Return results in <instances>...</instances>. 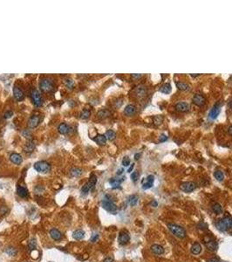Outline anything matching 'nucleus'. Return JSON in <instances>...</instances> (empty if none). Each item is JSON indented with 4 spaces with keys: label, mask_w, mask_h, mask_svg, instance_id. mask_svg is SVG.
<instances>
[{
    "label": "nucleus",
    "mask_w": 232,
    "mask_h": 262,
    "mask_svg": "<svg viewBox=\"0 0 232 262\" xmlns=\"http://www.w3.org/2000/svg\"><path fill=\"white\" fill-rule=\"evenodd\" d=\"M167 228L175 236L180 238H184L186 237V231L180 226L176 225V224H168Z\"/></svg>",
    "instance_id": "obj_1"
},
{
    "label": "nucleus",
    "mask_w": 232,
    "mask_h": 262,
    "mask_svg": "<svg viewBox=\"0 0 232 262\" xmlns=\"http://www.w3.org/2000/svg\"><path fill=\"white\" fill-rule=\"evenodd\" d=\"M217 227L221 232H227L232 228V218L231 217H223L220 219L217 225Z\"/></svg>",
    "instance_id": "obj_2"
},
{
    "label": "nucleus",
    "mask_w": 232,
    "mask_h": 262,
    "mask_svg": "<svg viewBox=\"0 0 232 262\" xmlns=\"http://www.w3.org/2000/svg\"><path fill=\"white\" fill-rule=\"evenodd\" d=\"M40 89L45 93H50L54 89V84L50 79H42L39 82Z\"/></svg>",
    "instance_id": "obj_3"
},
{
    "label": "nucleus",
    "mask_w": 232,
    "mask_h": 262,
    "mask_svg": "<svg viewBox=\"0 0 232 262\" xmlns=\"http://www.w3.org/2000/svg\"><path fill=\"white\" fill-rule=\"evenodd\" d=\"M34 169L39 173H47L51 169V165L49 163L46 161H39L34 163Z\"/></svg>",
    "instance_id": "obj_4"
},
{
    "label": "nucleus",
    "mask_w": 232,
    "mask_h": 262,
    "mask_svg": "<svg viewBox=\"0 0 232 262\" xmlns=\"http://www.w3.org/2000/svg\"><path fill=\"white\" fill-rule=\"evenodd\" d=\"M31 96L32 99V102L37 107H41L43 105V97L37 89H32L31 93Z\"/></svg>",
    "instance_id": "obj_5"
},
{
    "label": "nucleus",
    "mask_w": 232,
    "mask_h": 262,
    "mask_svg": "<svg viewBox=\"0 0 232 262\" xmlns=\"http://www.w3.org/2000/svg\"><path fill=\"white\" fill-rule=\"evenodd\" d=\"M102 207L112 214H115L117 211V206L109 199H105L102 201Z\"/></svg>",
    "instance_id": "obj_6"
},
{
    "label": "nucleus",
    "mask_w": 232,
    "mask_h": 262,
    "mask_svg": "<svg viewBox=\"0 0 232 262\" xmlns=\"http://www.w3.org/2000/svg\"><path fill=\"white\" fill-rule=\"evenodd\" d=\"M196 188V185L194 182H184L180 185V189L186 192V193H190L194 191Z\"/></svg>",
    "instance_id": "obj_7"
},
{
    "label": "nucleus",
    "mask_w": 232,
    "mask_h": 262,
    "mask_svg": "<svg viewBox=\"0 0 232 262\" xmlns=\"http://www.w3.org/2000/svg\"><path fill=\"white\" fill-rule=\"evenodd\" d=\"M154 181H155V177L153 176V175H149V177L146 178L143 180V183H142V189H143V190L150 189V188L154 185Z\"/></svg>",
    "instance_id": "obj_8"
},
{
    "label": "nucleus",
    "mask_w": 232,
    "mask_h": 262,
    "mask_svg": "<svg viewBox=\"0 0 232 262\" xmlns=\"http://www.w3.org/2000/svg\"><path fill=\"white\" fill-rule=\"evenodd\" d=\"M176 109L178 112H182V113L188 112L189 110H190V105H189L188 103H187V102L181 101V102H178L176 105Z\"/></svg>",
    "instance_id": "obj_9"
},
{
    "label": "nucleus",
    "mask_w": 232,
    "mask_h": 262,
    "mask_svg": "<svg viewBox=\"0 0 232 262\" xmlns=\"http://www.w3.org/2000/svg\"><path fill=\"white\" fill-rule=\"evenodd\" d=\"M130 240V236L128 232H121L119 235V238H118V241L119 243L121 245V246H125L126 245Z\"/></svg>",
    "instance_id": "obj_10"
},
{
    "label": "nucleus",
    "mask_w": 232,
    "mask_h": 262,
    "mask_svg": "<svg viewBox=\"0 0 232 262\" xmlns=\"http://www.w3.org/2000/svg\"><path fill=\"white\" fill-rule=\"evenodd\" d=\"M220 111H221V108H220V105L218 104H216L212 108L211 110L209 111V114H208V117L209 119L211 120H215L217 118L218 115L220 114Z\"/></svg>",
    "instance_id": "obj_11"
},
{
    "label": "nucleus",
    "mask_w": 232,
    "mask_h": 262,
    "mask_svg": "<svg viewBox=\"0 0 232 262\" xmlns=\"http://www.w3.org/2000/svg\"><path fill=\"white\" fill-rule=\"evenodd\" d=\"M13 96H14L15 100L17 101H22L25 98L24 92L22 91V89H20L18 86H14L13 87Z\"/></svg>",
    "instance_id": "obj_12"
},
{
    "label": "nucleus",
    "mask_w": 232,
    "mask_h": 262,
    "mask_svg": "<svg viewBox=\"0 0 232 262\" xmlns=\"http://www.w3.org/2000/svg\"><path fill=\"white\" fill-rule=\"evenodd\" d=\"M137 112V108L135 106L130 104V105H128L125 109H124V114L126 115V116H133L136 114Z\"/></svg>",
    "instance_id": "obj_13"
},
{
    "label": "nucleus",
    "mask_w": 232,
    "mask_h": 262,
    "mask_svg": "<svg viewBox=\"0 0 232 262\" xmlns=\"http://www.w3.org/2000/svg\"><path fill=\"white\" fill-rule=\"evenodd\" d=\"M192 101H193L194 104H196V106L202 107V106H203V105L205 104L206 100H205V98H204L202 95L196 94V95H194V97H193V99H192Z\"/></svg>",
    "instance_id": "obj_14"
},
{
    "label": "nucleus",
    "mask_w": 232,
    "mask_h": 262,
    "mask_svg": "<svg viewBox=\"0 0 232 262\" xmlns=\"http://www.w3.org/2000/svg\"><path fill=\"white\" fill-rule=\"evenodd\" d=\"M10 160L11 163H13L14 164H20L22 163L23 162V157H21V155L17 154V153H12V154L10 156Z\"/></svg>",
    "instance_id": "obj_15"
},
{
    "label": "nucleus",
    "mask_w": 232,
    "mask_h": 262,
    "mask_svg": "<svg viewBox=\"0 0 232 262\" xmlns=\"http://www.w3.org/2000/svg\"><path fill=\"white\" fill-rule=\"evenodd\" d=\"M39 122H40V117L38 116V115H32L29 121H28V126L32 128H36L38 124H39Z\"/></svg>",
    "instance_id": "obj_16"
},
{
    "label": "nucleus",
    "mask_w": 232,
    "mask_h": 262,
    "mask_svg": "<svg viewBox=\"0 0 232 262\" xmlns=\"http://www.w3.org/2000/svg\"><path fill=\"white\" fill-rule=\"evenodd\" d=\"M17 195L19 196H21V198H23V199L29 198V191H28V190L26 187L18 186L17 190Z\"/></svg>",
    "instance_id": "obj_17"
},
{
    "label": "nucleus",
    "mask_w": 232,
    "mask_h": 262,
    "mask_svg": "<svg viewBox=\"0 0 232 262\" xmlns=\"http://www.w3.org/2000/svg\"><path fill=\"white\" fill-rule=\"evenodd\" d=\"M35 147H36V143L34 141H28L26 143V145L24 146V150L26 153L30 154V153L33 152V150L35 149Z\"/></svg>",
    "instance_id": "obj_18"
},
{
    "label": "nucleus",
    "mask_w": 232,
    "mask_h": 262,
    "mask_svg": "<svg viewBox=\"0 0 232 262\" xmlns=\"http://www.w3.org/2000/svg\"><path fill=\"white\" fill-rule=\"evenodd\" d=\"M150 249H151V252L155 255H161L164 253V248L158 244H154Z\"/></svg>",
    "instance_id": "obj_19"
},
{
    "label": "nucleus",
    "mask_w": 232,
    "mask_h": 262,
    "mask_svg": "<svg viewBox=\"0 0 232 262\" xmlns=\"http://www.w3.org/2000/svg\"><path fill=\"white\" fill-rule=\"evenodd\" d=\"M135 94L138 97L140 98H142L144 96H146V94H147V88L144 86H138L136 88H135Z\"/></svg>",
    "instance_id": "obj_20"
},
{
    "label": "nucleus",
    "mask_w": 232,
    "mask_h": 262,
    "mask_svg": "<svg viewBox=\"0 0 232 262\" xmlns=\"http://www.w3.org/2000/svg\"><path fill=\"white\" fill-rule=\"evenodd\" d=\"M93 141L99 145H105L107 143V137L104 135H97L95 137H93Z\"/></svg>",
    "instance_id": "obj_21"
},
{
    "label": "nucleus",
    "mask_w": 232,
    "mask_h": 262,
    "mask_svg": "<svg viewBox=\"0 0 232 262\" xmlns=\"http://www.w3.org/2000/svg\"><path fill=\"white\" fill-rule=\"evenodd\" d=\"M50 236L52 237V239L54 240H60L62 238V234L58 229H52L50 231Z\"/></svg>",
    "instance_id": "obj_22"
},
{
    "label": "nucleus",
    "mask_w": 232,
    "mask_h": 262,
    "mask_svg": "<svg viewBox=\"0 0 232 262\" xmlns=\"http://www.w3.org/2000/svg\"><path fill=\"white\" fill-rule=\"evenodd\" d=\"M171 90H172V87H171V85H170L169 83H165V84H163V85L160 87V89H159V91H160L161 93L165 94V95L169 94V93L171 92Z\"/></svg>",
    "instance_id": "obj_23"
},
{
    "label": "nucleus",
    "mask_w": 232,
    "mask_h": 262,
    "mask_svg": "<svg viewBox=\"0 0 232 262\" xmlns=\"http://www.w3.org/2000/svg\"><path fill=\"white\" fill-rule=\"evenodd\" d=\"M98 116L101 119H105V118H108L111 115V112L108 110V109H106V108H103V109H100V110L98 112Z\"/></svg>",
    "instance_id": "obj_24"
},
{
    "label": "nucleus",
    "mask_w": 232,
    "mask_h": 262,
    "mask_svg": "<svg viewBox=\"0 0 232 262\" xmlns=\"http://www.w3.org/2000/svg\"><path fill=\"white\" fill-rule=\"evenodd\" d=\"M176 87L179 89V90H182V91H187L189 89V85L186 82H183V81H177L176 82Z\"/></svg>",
    "instance_id": "obj_25"
},
{
    "label": "nucleus",
    "mask_w": 232,
    "mask_h": 262,
    "mask_svg": "<svg viewBox=\"0 0 232 262\" xmlns=\"http://www.w3.org/2000/svg\"><path fill=\"white\" fill-rule=\"evenodd\" d=\"M201 252H202V246L198 242L194 243L191 246V253L195 255H197L201 253Z\"/></svg>",
    "instance_id": "obj_26"
},
{
    "label": "nucleus",
    "mask_w": 232,
    "mask_h": 262,
    "mask_svg": "<svg viewBox=\"0 0 232 262\" xmlns=\"http://www.w3.org/2000/svg\"><path fill=\"white\" fill-rule=\"evenodd\" d=\"M205 246L208 250H211V251H216L217 249V244L211 239H209L208 241H206Z\"/></svg>",
    "instance_id": "obj_27"
},
{
    "label": "nucleus",
    "mask_w": 232,
    "mask_h": 262,
    "mask_svg": "<svg viewBox=\"0 0 232 262\" xmlns=\"http://www.w3.org/2000/svg\"><path fill=\"white\" fill-rule=\"evenodd\" d=\"M83 173V169H80V168H78V167H73L70 170V174L72 177H79L80 175Z\"/></svg>",
    "instance_id": "obj_28"
},
{
    "label": "nucleus",
    "mask_w": 232,
    "mask_h": 262,
    "mask_svg": "<svg viewBox=\"0 0 232 262\" xmlns=\"http://www.w3.org/2000/svg\"><path fill=\"white\" fill-rule=\"evenodd\" d=\"M58 130H59V132L60 134L65 135V134H67V133L68 132L69 128H68L67 124H66V123H61V124L59 125Z\"/></svg>",
    "instance_id": "obj_29"
},
{
    "label": "nucleus",
    "mask_w": 232,
    "mask_h": 262,
    "mask_svg": "<svg viewBox=\"0 0 232 262\" xmlns=\"http://www.w3.org/2000/svg\"><path fill=\"white\" fill-rule=\"evenodd\" d=\"M73 237L76 240H80V239H82L84 237H85V232H84L82 230H77V231L73 232Z\"/></svg>",
    "instance_id": "obj_30"
},
{
    "label": "nucleus",
    "mask_w": 232,
    "mask_h": 262,
    "mask_svg": "<svg viewBox=\"0 0 232 262\" xmlns=\"http://www.w3.org/2000/svg\"><path fill=\"white\" fill-rule=\"evenodd\" d=\"M105 136H106L107 139H108L109 141H114L116 138V134H115V132L114 130L109 129V130L107 131L106 134H105Z\"/></svg>",
    "instance_id": "obj_31"
},
{
    "label": "nucleus",
    "mask_w": 232,
    "mask_h": 262,
    "mask_svg": "<svg viewBox=\"0 0 232 262\" xmlns=\"http://www.w3.org/2000/svg\"><path fill=\"white\" fill-rule=\"evenodd\" d=\"M96 183H97V177H95V176H92V177L90 178L89 181L87 183V184L88 185V187H89L90 190H93V189L94 188V186H95Z\"/></svg>",
    "instance_id": "obj_32"
},
{
    "label": "nucleus",
    "mask_w": 232,
    "mask_h": 262,
    "mask_svg": "<svg viewBox=\"0 0 232 262\" xmlns=\"http://www.w3.org/2000/svg\"><path fill=\"white\" fill-rule=\"evenodd\" d=\"M214 177H215V178L217 181L222 182L223 180V178H224V175H223V173L221 170H216L215 173H214Z\"/></svg>",
    "instance_id": "obj_33"
},
{
    "label": "nucleus",
    "mask_w": 232,
    "mask_h": 262,
    "mask_svg": "<svg viewBox=\"0 0 232 262\" xmlns=\"http://www.w3.org/2000/svg\"><path fill=\"white\" fill-rule=\"evenodd\" d=\"M137 202H138V196H137L136 195H132V196H129V199H128V203H129V205H130L131 206L136 205Z\"/></svg>",
    "instance_id": "obj_34"
},
{
    "label": "nucleus",
    "mask_w": 232,
    "mask_h": 262,
    "mask_svg": "<svg viewBox=\"0 0 232 262\" xmlns=\"http://www.w3.org/2000/svg\"><path fill=\"white\" fill-rule=\"evenodd\" d=\"M65 85H66V86L67 87V88L73 89L74 87V86H75V82L72 79H66L65 80Z\"/></svg>",
    "instance_id": "obj_35"
},
{
    "label": "nucleus",
    "mask_w": 232,
    "mask_h": 262,
    "mask_svg": "<svg viewBox=\"0 0 232 262\" xmlns=\"http://www.w3.org/2000/svg\"><path fill=\"white\" fill-rule=\"evenodd\" d=\"M212 210H213V211H214L216 214H222V213H223V208H222L221 205H219L218 203L215 204V205L212 206Z\"/></svg>",
    "instance_id": "obj_36"
},
{
    "label": "nucleus",
    "mask_w": 232,
    "mask_h": 262,
    "mask_svg": "<svg viewBox=\"0 0 232 262\" xmlns=\"http://www.w3.org/2000/svg\"><path fill=\"white\" fill-rule=\"evenodd\" d=\"M91 115V111L87 110V109H84V110L80 113V118L83 120L88 119Z\"/></svg>",
    "instance_id": "obj_37"
},
{
    "label": "nucleus",
    "mask_w": 232,
    "mask_h": 262,
    "mask_svg": "<svg viewBox=\"0 0 232 262\" xmlns=\"http://www.w3.org/2000/svg\"><path fill=\"white\" fill-rule=\"evenodd\" d=\"M121 182H122V180H117V179H114V178H112V179L109 180V183H110V184L112 185V187L114 189L118 188L120 186V184Z\"/></svg>",
    "instance_id": "obj_38"
},
{
    "label": "nucleus",
    "mask_w": 232,
    "mask_h": 262,
    "mask_svg": "<svg viewBox=\"0 0 232 262\" xmlns=\"http://www.w3.org/2000/svg\"><path fill=\"white\" fill-rule=\"evenodd\" d=\"M154 123L156 125V126H159L160 124H161L162 121H163V116L161 115H157L154 117Z\"/></svg>",
    "instance_id": "obj_39"
},
{
    "label": "nucleus",
    "mask_w": 232,
    "mask_h": 262,
    "mask_svg": "<svg viewBox=\"0 0 232 262\" xmlns=\"http://www.w3.org/2000/svg\"><path fill=\"white\" fill-rule=\"evenodd\" d=\"M5 253L9 255V256H15L17 254V250L14 247H8L5 250Z\"/></svg>",
    "instance_id": "obj_40"
},
{
    "label": "nucleus",
    "mask_w": 232,
    "mask_h": 262,
    "mask_svg": "<svg viewBox=\"0 0 232 262\" xmlns=\"http://www.w3.org/2000/svg\"><path fill=\"white\" fill-rule=\"evenodd\" d=\"M28 246H29V247H30V249L32 251V250H35L36 249V247H37V241H36V239L35 238H32L30 241H29V244H28Z\"/></svg>",
    "instance_id": "obj_41"
},
{
    "label": "nucleus",
    "mask_w": 232,
    "mask_h": 262,
    "mask_svg": "<svg viewBox=\"0 0 232 262\" xmlns=\"http://www.w3.org/2000/svg\"><path fill=\"white\" fill-rule=\"evenodd\" d=\"M140 178V173L138 171H134L131 174V179L133 182H137Z\"/></svg>",
    "instance_id": "obj_42"
},
{
    "label": "nucleus",
    "mask_w": 232,
    "mask_h": 262,
    "mask_svg": "<svg viewBox=\"0 0 232 262\" xmlns=\"http://www.w3.org/2000/svg\"><path fill=\"white\" fill-rule=\"evenodd\" d=\"M23 136H25L27 139H32V134L29 129H25L23 131Z\"/></svg>",
    "instance_id": "obj_43"
},
{
    "label": "nucleus",
    "mask_w": 232,
    "mask_h": 262,
    "mask_svg": "<svg viewBox=\"0 0 232 262\" xmlns=\"http://www.w3.org/2000/svg\"><path fill=\"white\" fill-rule=\"evenodd\" d=\"M129 164H130V158L128 157H125L122 160V165L126 167V166H128Z\"/></svg>",
    "instance_id": "obj_44"
},
{
    "label": "nucleus",
    "mask_w": 232,
    "mask_h": 262,
    "mask_svg": "<svg viewBox=\"0 0 232 262\" xmlns=\"http://www.w3.org/2000/svg\"><path fill=\"white\" fill-rule=\"evenodd\" d=\"M81 191H82V193H83V194H87V193L90 191V189H89V187H88V185H87V184H86L85 185H84V186L82 187Z\"/></svg>",
    "instance_id": "obj_45"
},
{
    "label": "nucleus",
    "mask_w": 232,
    "mask_h": 262,
    "mask_svg": "<svg viewBox=\"0 0 232 262\" xmlns=\"http://www.w3.org/2000/svg\"><path fill=\"white\" fill-rule=\"evenodd\" d=\"M167 140V136L166 135H161L160 137H159V142H166Z\"/></svg>",
    "instance_id": "obj_46"
},
{
    "label": "nucleus",
    "mask_w": 232,
    "mask_h": 262,
    "mask_svg": "<svg viewBox=\"0 0 232 262\" xmlns=\"http://www.w3.org/2000/svg\"><path fill=\"white\" fill-rule=\"evenodd\" d=\"M12 115H13V112H12V111H6V112L5 113V119H9V118H11Z\"/></svg>",
    "instance_id": "obj_47"
},
{
    "label": "nucleus",
    "mask_w": 232,
    "mask_h": 262,
    "mask_svg": "<svg viewBox=\"0 0 232 262\" xmlns=\"http://www.w3.org/2000/svg\"><path fill=\"white\" fill-rule=\"evenodd\" d=\"M98 238H99V235H98V234H94V235H93V236H92V238H91V242H93V243L96 242L97 240H98Z\"/></svg>",
    "instance_id": "obj_48"
},
{
    "label": "nucleus",
    "mask_w": 232,
    "mask_h": 262,
    "mask_svg": "<svg viewBox=\"0 0 232 262\" xmlns=\"http://www.w3.org/2000/svg\"><path fill=\"white\" fill-rule=\"evenodd\" d=\"M103 262H114V259H112V258H106L103 260Z\"/></svg>",
    "instance_id": "obj_49"
},
{
    "label": "nucleus",
    "mask_w": 232,
    "mask_h": 262,
    "mask_svg": "<svg viewBox=\"0 0 232 262\" xmlns=\"http://www.w3.org/2000/svg\"><path fill=\"white\" fill-rule=\"evenodd\" d=\"M207 262H218V260L217 259H215V258H211V259H208Z\"/></svg>",
    "instance_id": "obj_50"
},
{
    "label": "nucleus",
    "mask_w": 232,
    "mask_h": 262,
    "mask_svg": "<svg viewBox=\"0 0 232 262\" xmlns=\"http://www.w3.org/2000/svg\"><path fill=\"white\" fill-rule=\"evenodd\" d=\"M123 171H124V169H123L122 168L119 169H118V171H117V175H118V176H120V175H121V174L123 173Z\"/></svg>",
    "instance_id": "obj_51"
},
{
    "label": "nucleus",
    "mask_w": 232,
    "mask_h": 262,
    "mask_svg": "<svg viewBox=\"0 0 232 262\" xmlns=\"http://www.w3.org/2000/svg\"><path fill=\"white\" fill-rule=\"evenodd\" d=\"M131 76H132V78H134V79H135V78H141L142 75H141V74H133Z\"/></svg>",
    "instance_id": "obj_52"
},
{
    "label": "nucleus",
    "mask_w": 232,
    "mask_h": 262,
    "mask_svg": "<svg viewBox=\"0 0 232 262\" xmlns=\"http://www.w3.org/2000/svg\"><path fill=\"white\" fill-rule=\"evenodd\" d=\"M140 157H141V153H137V154L134 155V159H135V160H139V159H140Z\"/></svg>",
    "instance_id": "obj_53"
},
{
    "label": "nucleus",
    "mask_w": 232,
    "mask_h": 262,
    "mask_svg": "<svg viewBox=\"0 0 232 262\" xmlns=\"http://www.w3.org/2000/svg\"><path fill=\"white\" fill-rule=\"evenodd\" d=\"M228 132H229V134L232 136V125L229 126V129H228Z\"/></svg>",
    "instance_id": "obj_54"
},
{
    "label": "nucleus",
    "mask_w": 232,
    "mask_h": 262,
    "mask_svg": "<svg viewBox=\"0 0 232 262\" xmlns=\"http://www.w3.org/2000/svg\"><path fill=\"white\" fill-rule=\"evenodd\" d=\"M134 163H133L129 168H128V172H131L132 170H133V169H134Z\"/></svg>",
    "instance_id": "obj_55"
},
{
    "label": "nucleus",
    "mask_w": 232,
    "mask_h": 262,
    "mask_svg": "<svg viewBox=\"0 0 232 262\" xmlns=\"http://www.w3.org/2000/svg\"><path fill=\"white\" fill-rule=\"evenodd\" d=\"M151 205L154 206V207H156L157 206V202H155V201H153L152 203H151Z\"/></svg>",
    "instance_id": "obj_56"
}]
</instances>
